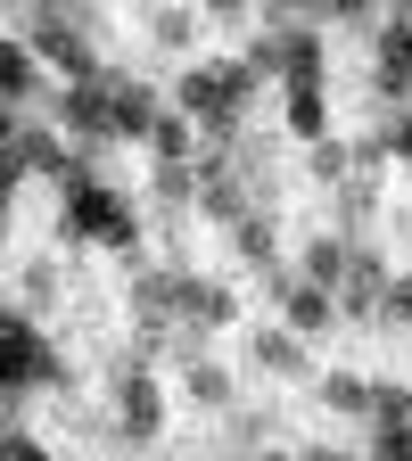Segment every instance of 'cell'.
Segmentation results:
<instances>
[{
  "label": "cell",
  "instance_id": "10",
  "mask_svg": "<svg viewBox=\"0 0 412 461\" xmlns=\"http://www.w3.org/2000/svg\"><path fill=\"white\" fill-rule=\"evenodd\" d=\"M288 124H298V140H322V99L314 91H288Z\"/></svg>",
  "mask_w": 412,
  "mask_h": 461
},
{
  "label": "cell",
  "instance_id": "17",
  "mask_svg": "<svg viewBox=\"0 0 412 461\" xmlns=\"http://www.w3.org/2000/svg\"><path fill=\"white\" fill-rule=\"evenodd\" d=\"M388 149H396V157L412 165V124H396V132H388Z\"/></svg>",
  "mask_w": 412,
  "mask_h": 461
},
{
  "label": "cell",
  "instance_id": "4",
  "mask_svg": "<svg viewBox=\"0 0 412 461\" xmlns=\"http://www.w3.org/2000/svg\"><path fill=\"white\" fill-rule=\"evenodd\" d=\"M0 371H9V387H33V379H58V355L25 321H9V363H0Z\"/></svg>",
  "mask_w": 412,
  "mask_h": 461
},
{
  "label": "cell",
  "instance_id": "6",
  "mask_svg": "<svg viewBox=\"0 0 412 461\" xmlns=\"http://www.w3.org/2000/svg\"><path fill=\"white\" fill-rule=\"evenodd\" d=\"M280 305H288V321H298V330H322V288H314V280H288V272H280Z\"/></svg>",
  "mask_w": 412,
  "mask_h": 461
},
{
  "label": "cell",
  "instance_id": "7",
  "mask_svg": "<svg viewBox=\"0 0 412 461\" xmlns=\"http://www.w3.org/2000/svg\"><path fill=\"white\" fill-rule=\"evenodd\" d=\"M124 429H133V437H149V429H157V387H149L141 371L124 379Z\"/></svg>",
  "mask_w": 412,
  "mask_h": 461
},
{
  "label": "cell",
  "instance_id": "8",
  "mask_svg": "<svg viewBox=\"0 0 412 461\" xmlns=\"http://www.w3.org/2000/svg\"><path fill=\"white\" fill-rule=\"evenodd\" d=\"M306 280H314V288L355 280V272H346V248H338V240H314V248H306Z\"/></svg>",
  "mask_w": 412,
  "mask_h": 461
},
{
  "label": "cell",
  "instance_id": "19",
  "mask_svg": "<svg viewBox=\"0 0 412 461\" xmlns=\"http://www.w3.org/2000/svg\"><path fill=\"white\" fill-rule=\"evenodd\" d=\"M264 461H288V453H264Z\"/></svg>",
  "mask_w": 412,
  "mask_h": 461
},
{
  "label": "cell",
  "instance_id": "9",
  "mask_svg": "<svg viewBox=\"0 0 412 461\" xmlns=\"http://www.w3.org/2000/svg\"><path fill=\"white\" fill-rule=\"evenodd\" d=\"M371 412L388 429H412V387H371Z\"/></svg>",
  "mask_w": 412,
  "mask_h": 461
},
{
  "label": "cell",
  "instance_id": "3",
  "mask_svg": "<svg viewBox=\"0 0 412 461\" xmlns=\"http://www.w3.org/2000/svg\"><path fill=\"white\" fill-rule=\"evenodd\" d=\"M67 124H75V132H91V140H107V132H115V91H107V75L67 91Z\"/></svg>",
  "mask_w": 412,
  "mask_h": 461
},
{
  "label": "cell",
  "instance_id": "2",
  "mask_svg": "<svg viewBox=\"0 0 412 461\" xmlns=\"http://www.w3.org/2000/svg\"><path fill=\"white\" fill-rule=\"evenodd\" d=\"M248 83H256L248 67H198V75L182 83V99H190V107H206V115H215V124H223V115H231V99H240Z\"/></svg>",
  "mask_w": 412,
  "mask_h": 461
},
{
  "label": "cell",
  "instance_id": "16",
  "mask_svg": "<svg viewBox=\"0 0 412 461\" xmlns=\"http://www.w3.org/2000/svg\"><path fill=\"white\" fill-rule=\"evenodd\" d=\"M9 461H50L41 445H25V437H9Z\"/></svg>",
  "mask_w": 412,
  "mask_h": 461
},
{
  "label": "cell",
  "instance_id": "1",
  "mask_svg": "<svg viewBox=\"0 0 412 461\" xmlns=\"http://www.w3.org/2000/svg\"><path fill=\"white\" fill-rule=\"evenodd\" d=\"M75 230H91V240H107V248H133V214H124V198L115 190H99V182H75Z\"/></svg>",
  "mask_w": 412,
  "mask_h": 461
},
{
  "label": "cell",
  "instance_id": "14",
  "mask_svg": "<svg viewBox=\"0 0 412 461\" xmlns=\"http://www.w3.org/2000/svg\"><path fill=\"white\" fill-rule=\"evenodd\" d=\"M149 140H157V149H165V157H182V149H190V132H182V115H165V124H157V132H149Z\"/></svg>",
  "mask_w": 412,
  "mask_h": 461
},
{
  "label": "cell",
  "instance_id": "13",
  "mask_svg": "<svg viewBox=\"0 0 412 461\" xmlns=\"http://www.w3.org/2000/svg\"><path fill=\"white\" fill-rule=\"evenodd\" d=\"M240 248H248V256H272V222H264V214L240 222Z\"/></svg>",
  "mask_w": 412,
  "mask_h": 461
},
{
  "label": "cell",
  "instance_id": "5",
  "mask_svg": "<svg viewBox=\"0 0 412 461\" xmlns=\"http://www.w3.org/2000/svg\"><path fill=\"white\" fill-rule=\"evenodd\" d=\"M107 91H115V132H124V140H149V132L165 124V115L149 107V91H141V83H124V75H107Z\"/></svg>",
  "mask_w": 412,
  "mask_h": 461
},
{
  "label": "cell",
  "instance_id": "12",
  "mask_svg": "<svg viewBox=\"0 0 412 461\" xmlns=\"http://www.w3.org/2000/svg\"><path fill=\"white\" fill-rule=\"evenodd\" d=\"M256 355H264L272 371H298V363H306V355H298V338H256Z\"/></svg>",
  "mask_w": 412,
  "mask_h": 461
},
{
  "label": "cell",
  "instance_id": "18",
  "mask_svg": "<svg viewBox=\"0 0 412 461\" xmlns=\"http://www.w3.org/2000/svg\"><path fill=\"white\" fill-rule=\"evenodd\" d=\"M306 461H346V453H306Z\"/></svg>",
  "mask_w": 412,
  "mask_h": 461
},
{
  "label": "cell",
  "instance_id": "11",
  "mask_svg": "<svg viewBox=\"0 0 412 461\" xmlns=\"http://www.w3.org/2000/svg\"><path fill=\"white\" fill-rule=\"evenodd\" d=\"M0 67H9V75H0V83H9V99H25V91H33V58H25L17 41H9V58H0Z\"/></svg>",
  "mask_w": 412,
  "mask_h": 461
},
{
  "label": "cell",
  "instance_id": "15",
  "mask_svg": "<svg viewBox=\"0 0 412 461\" xmlns=\"http://www.w3.org/2000/svg\"><path fill=\"white\" fill-rule=\"evenodd\" d=\"M380 461H412V429H388L380 437Z\"/></svg>",
  "mask_w": 412,
  "mask_h": 461
}]
</instances>
